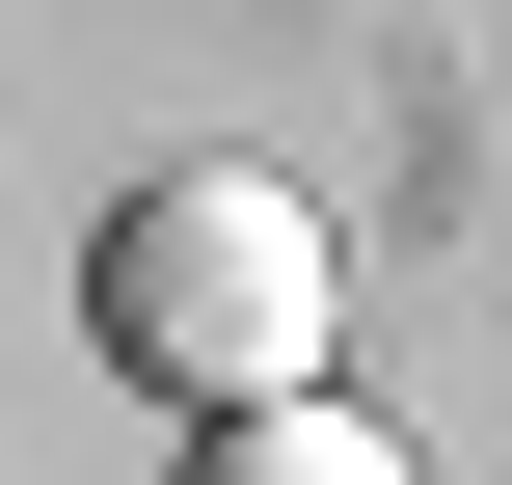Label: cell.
Returning <instances> with one entry per match:
<instances>
[{"label": "cell", "mask_w": 512, "mask_h": 485, "mask_svg": "<svg viewBox=\"0 0 512 485\" xmlns=\"http://www.w3.org/2000/svg\"><path fill=\"white\" fill-rule=\"evenodd\" d=\"M189 485H405V459H378L351 405H243V432H216V459H189Z\"/></svg>", "instance_id": "2"}, {"label": "cell", "mask_w": 512, "mask_h": 485, "mask_svg": "<svg viewBox=\"0 0 512 485\" xmlns=\"http://www.w3.org/2000/svg\"><path fill=\"white\" fill-rule=\"evenodd\" d=\"M324 324H351V270H324V216L270 189V162H162L135 216H108V351L162 378V405H324Z\"/></svg>", "instance_id": "1"}]
</instances>
